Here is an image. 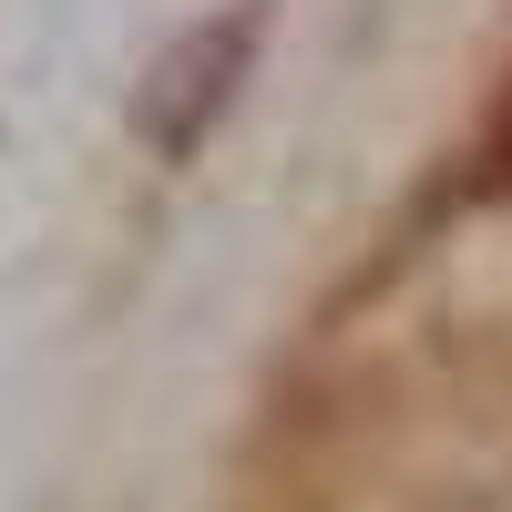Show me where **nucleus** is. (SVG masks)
Segmentation results:
<instances>
[{"label":"nucleus","mask_w":512,"mask_h":512,"mask_svg":"<svg viewBox=\"0 0 512 512\" xmlns=\"http://www.w3.org/2000/svg\"><path fill=\"white\" fill-rule=\"evenodd\" d=\"M482 185L492 195H512V93L492 103V123H482Z\"/></svg>","instance_id":"nucleus-1"}]
</instances>
